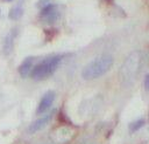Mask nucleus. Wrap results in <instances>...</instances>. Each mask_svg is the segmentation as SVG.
<instances>
[{"instance_id":"f257e3e1","label":"nucleus","mask_w":149,"mask_h":144,"mask_svg":"<svg viewBox=\"0 0 149 144\" xmlns=\"http://www.w3.org/2000/svg\"><path fill=\"white\" fill-rule=\"evenodd\" d=\"M113 63H114V60L112 55L109 54L100 55L84 67V69L81 70V77L86 81L99 78L104 76L112 68Z\"/></svg>"},{"instance_id":"f03ea898","label":"nucleus","mask_w":149,"mask_h":144,"mask_svg":"<svg viewBox=\"0 0 149 144\" xmlns=\"http://www.w3.org/2000/svg\"><path fill=\"white\" fill-rule=\"evenodd\" d=\"M62 59H63L62 55H54V56H48L43 59L36 66H34L30 76L35 81H42L50 77L58 68Z\"/></svg>"},{"instance_id":"7ed1b4c3","label":"nucleus","mask_w":149,"mask_h":144,"mask_svg":"<svg viewBox=\"0 0 149 144\" xmlns=\"http://www.w3.org/2000/svg\"><path fill=\"white\" fill-rule=\"evenodd\" d=\"M141 64H142V54L140 52L132 53L126 59V61L122 64L121 75L123 77H126V78H129L132 76H135L139 73V70L141 68Z\"/></svg>"},{"instance_id":"20e7f679","label":"nucleus","mask_w":149,"mask_h":144,"mask_svg":"<svg viewBox=\"0 0 149 144\" xmlns=\"http://www.w3.org/2000/svg\"><path fill=\"white\" fill-rule=\"evenodd\" d=\"M58 18H59V11H58L57 5L49 4L45 7L41 8L40 19L45 25H54L58 20Z\"/></svg>"},{"instance_id":"39448f33","label":"nucleus","mask_w":149,"mask_h":144,"mask_svg":"<svg viewBox=\"0 0 149 144\" xmlns=\"http://www.w3.org/2000/svg\"><path fill=\"white\" fill-rule=\"evenodd\" d=\"M55 97H56V94L54 90H48L41 98L38 105H37V109H36V112L38 115L41 114H45L52 105L54 101H55Z\"/></svg>"},{"instance_id":"423d86ee","label":"nucleus","mask_w":149,"mask_h":144,"mask_svg":"<svg viewBox=\"0 0 149 144\" xmlns=\"http://www.w3.org/2000/svg\"><path fill=\"white\" fill-rule=\"evenodd\" d=\"M17 33H19L17 28L14 27V28H12V29L6 34V36H5V39H3V44H2V52H3L5 55H9V54L12 53L13 47H14L15 39H16V36H17Z\"/></svg>"},{"instance_id":"0eeeda50","label":"nucleus","mask_w":149,"mask_h":144,"mask_svg":"<svg viewBox=\"0 0 149 144\" xmlns=\"http://www.w3.org/2000/svg\"><path fill=\"white\" fill-rule=\"evenodd\" d=\"M52 116H54V111L48 112V114L43 115L41 118L34 121V122L29 125V128H28V132H29V133H34V132L40 131L41 129H43V128L50 122V119L52 118Z\"/></svg>"},{"instance_id":"6e6552de","label":"nucleus","mask_w":149,"mask_h":144,"mask_svg":"<svg viewBox=\"0 0 149 144\" xmlns=\"http://www.w3.org/2000/svg\"><path fill=\"white\" fill-rule=\"evenodd\" d=\"M34 60H35L34 56H28L21 62V64L19 66V69H17L21 77L24 78V77L31 75V71H33V68H34V66H33Z\"/></svg>"},{"instance_id":"1a4fd4ad","label":"nucleus","mask_w":149,"mask_h":144,"mask_svg":"<svg viewBox=\"0 0 149 144\" xmlns=\"http://www.w3.org/2000/svg\"><path fill=\"white\" fill-rule=\"evenodd\" d=\"M22 15H23V8L21 6H19V5L17 6H14L8 12V18L10 20H19Z\"/></svg>"},{"instance_id":"9d476101","label":"nucleus","mask_w":149,"mask_h":144,"mask_svg":"<svg viewBox=\"0 0 149 144\" xmlns=\"http://www.w3.org/2000/svg\"><path fill=\"white\" fill-rule=\"evenodd\" d=\"M143 125H144V121L142 118L141 119H136V121H134V122H132L129 124V130H130V132H135V131L140 130Z\"/></svg>"},{"instance_id":"9b49d317","label":"nucleus","mask_w":149,"mask_h":144,"mask_svg":"<svg viewBox=\"0 0 149 144\" xmlns=\"http://www.w3.org/2000/svg\"><path fill=\"white\" fill-rule=\"evenodd\" d=\"M144 88H146V90L149 91V73L144 76Z\"/></svg>"},{"instance_id":"f8f14e48","label":"nucleus","mask_w":149,"mask_h":144,"mask_svg":"<svg viewBox=\"0 0 149 144\" xmlns=\"http://www.w3.org/2000/svg\"><path fill=\"white\" fill-rule=\"evenodd\" d=\"M2 1H6V2H9V1H12V0H2Z\"/></svg>"}]
</instances>
